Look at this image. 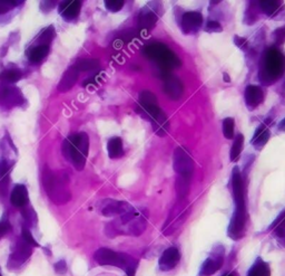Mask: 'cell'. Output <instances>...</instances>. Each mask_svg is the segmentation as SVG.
<instances>
[{
	"label": "cell",
	"instance_id": "obj_1",
	"mask_svg": "<svg viewBox=\"0 0 285 276\" xmlns=\"http://www.w3.org/2000/svg\"><path fill=\"white\" fill-rule=\"evenodd\" d=\"M232 187H233V196L235 203V210L232 221L228 226V235L233 240L242 238L245 229L246 210L244 201V184L238 167L233 169L232 176Z\"/></svg>",
	"mask_w": 285,
	"mask_h": 276
},
{
	"label": "cell",
	"instance_id": "obj_2",
	"mask_svg": "<svg viewBox=\"0 0 285 276\" xmlns=\"http://www.w3.org/2000/svg\"><path fill=\"white\" fill-rule=\"evenodd\" d=\"M148 211L133 209L126 214L119 216L118 221L112 222L107 226L108 236L114 237L116 235H132L140 236L147 227Z\"/></svg>",
	"mask_w": 285,
	"mask_h": 276
},
{
	"label": "cell",
	"instance_id": "obj_3",
	"mask_svg": "<svg viewBox=\"0 0 285 276\" xmlns=\"http://www.w3.org/2000/svg\"><path fill=\"white\" fill-rule=\"evenodd\" d=\"M140 112H144L149 118L156 134L159 137L166 136L170 130V120L166 113L159 107L155 94L149 91H142L141 93Z\"/></svg>",
	"mask_w": 285,
	"mask_h": 276
},
{
	"label": "cell",
	"instance_id": "obj_4",
	"mask_svg": "<svg viewBox=\"0 0 285 276\" xmlns=\"http://www.w3.org/2000/svg\"><path fill=\"white\" fill-rule=\"evenodd\" d=\"M89 150V138L85 132L71 134L63 141L62 151L75 169L80 171L84 169Z\"/></svg>",
	"mask_w": 285,
	"mask_h": 276
},
{
	"label": "cell",
	"instance_id": "obj_5",
	"mask_svg": "<svg viewBox=\"0 0 285 276\" xmlns=\"http://www.w3.org/2000/svg\"><path fill=\"white\" fill-rule=\"evenodd\" d=\"M44 187L52 203L66 204L71 198L69 179L65 173H55L46 167L44 170Z\"/></svg>",
	"mask_w": 285,
	"mask_h": 276
},
{
	"label": "cell",
	"instance_id": "obj_6",
	"mask_svg": "<svg viewBox=\"0 0 285 276\" xmlns=\"http://www.w3.org/2000/svg\"><path fill=\"white\" fill-rule=\"evenodd\" d=\"M142 53L146 57L157 63L162 74L170 73L171 69L181 66V59L174 52H172L166 45L160 43H153L144 47Z\"/></svg>",
	"mask_w": 285,
	"mask_h": 276
},
{
	"label": "cell",
	"instance_id": "obj_7",
	"mask_svg": "<svg viewBox=\"0 0 285 276\" xmlns=\"http://www.w3.org/2000/svg\"><path fill=\"white\" fill-rule=\"evenodd\" d=\"M94 259L99 265H111L123 268L127 272L128 276H134L135 271H136V259L127 254L114 252L108 248H99L94 255Z\"/></svg>",
	"mask_w": 285,
	"mask_h": 276
},
{
	"label": "cell",
	"instance_id": "obj_8",
	"mask_svg": "<svg viewBox=\"0 0 285 276\" xmlns=\"http://www.w3.org/2000/svg\"><path fill=\"white\" fill-rule=\"evenodd\" d=\"M285 57L277 50H269L265 54L261 69V81L265 84H273L283 75Z\"/></svg>",
	"mask_w": 285,
	"mask_h": 276
},
{
	"label": "cell",
	"instance_id": "obj_9",
	"mask_svg": "<svg viewBox=\"0 0 285 276\" xmlns=\"http://www.w3.org/2000/svg\"><path fill=\"white\" fill-rule=\"evenodd\" d=\"M173 168L176 172V179L190 181L194 171L192 156L183 147H177L173 154Z\"/></svg>",
	"mask_w": 285,
	"mask_h": 276
},
{
	"label": "cell",
	"instance_id": "obj_10",
	"mask_svg": "<svg viewBox=\"0 0 285 276\" xmlns=\"http://www.w3.org/2000/svg\"><path fill=\"white\" fill-rule=\"evenodd\" d=\"M190 214V205L186 203L185 199H179L177 204L172 209L166 224L164 225L163 233L165 235H170L175 232L182 224L186 221L187 216Z\"/></svg>",
	"mask_w": 285,
	"mask_h": 276
},
{
	"label": "cell",
	"instance_id": "obj_11",
	"mask_svg": "<svg viewBox=\"0 0 285 276\" xmlns=\"http://www.w3.org/2000/svg\"><path fill=\"white\" fill-rule=\"evenodd\" d=\"M224 262V249L222 246H219L213 249L212 255L205 260L200 270V276H211L216 273L223 265Z\"/></svg>",
	"mask_w": 285,
	"mask_h": 276
},
{
	"label": "cell",
	"instance_id": "obj_12",
	"mask_svg": "<svg viewBox=\"0 0 285 276\" xmlns=\"http://www.w3.org/2000/svg\"><path fill=\"white\" fill-rule=\"evenodd\" d=\"M24 96L19 88L11 86V85L0 88V106L9 109V107L20 105L21 103H24Z\"/></svg>",
	"mask_w": 285,
	"mask_h": 276
},
{
	"label": "cell",
	"instance_id": "obj_13",
	"mask_svg": "<svg viewBox=\"0 0 285 276\" xmlns=\"http://www.w3.org/2000/svg\"><path fill=\"white\" fill-rule=\"evenodd\" d=\"M132 205L126 201H119L114 199H107L102 203L100 211L106 217H114V216H122L126 212L133 210Z\"/></svg>",
	"mask_w": 285,
	"mask_h": 276
},
{
	"label": "cell",
	"instance_id": "obj_14",
	"mask_svg": "<svg viewBox=\"0 0 285 276\" xmlns=\"http://www.w3.org/2000/svg\"><path fill=\"white\" fill-rule=\"evenodd\" d=\"M164 84L163 91L172 100H179L184 94V85L177 77L171 75L170 73L163 74Z\"/></svg>",
	"mask_w": 285,
	"mask_h": 276
},
{
	"label": "cell",
	"instance_id": "obj_15",
	"mask_svg": "<svg viewBox=\"0 0 285 276\" xmlns=\"http://www.w3.org/2000/svg\"><path fill=\"white\" fill-rule=\"evenodd\" d=\"M203 24V16L197 11H187L182 16L181 26L185 34H194L198 32Z\"/></svg>",
	"mask_w": 285,
	"mask_h": 276
},
{
	"label": "cell",
	"instance_id": "obj_16",
	"mask_svg": "<svg viewBox=\"0 0 285 276\" xmlns=\"http://www.w3.org/2000/svg\"><path fill=\"white\" fill-rule=\"evenodd\" d=\"M181 259V254H179V251L176 247H170L165 251L160 259L158 260L159 268L163 272H168L172 271L173 268L177 266V264Z\"/></svg>",
	"mask_w": 285,
	"mask_h": 276
},
{
	"label": "cell",
	"instance_id": "obj_17",
	"mask_svg": "<svg viewBox=\"0 0 285 276\" xmlns=\"http://www.w3.org/2000/svg\"><path fill=\"white\" fill-rule=\"evenodd\" d=\"M32 247L31 245L26 244L25 242L19 243L17 245L16 251H15L10 256V259L8 262V267H17L20 266L22 263H25L26 260L29 259V256L32 255Z\"/></svg>",
	"mask_w": 285,
	"mask_h": 276
},
{
	"label": "cell",
	"instance_id": "obj_18",
	"mask_svg": "<svg viewBox=\"0 0 285 276\" xmlns=\"http://www.w3.org/2000/svg\"><path fill=\"white\" fill-rule=\"evenodd\" d=\"M244 98L246 106L249 107L250 110H254L263 102L264 94L261 87L256 86V85H249L245 89Z\"/></svg>",
	"mask_w": 285,
	"mask_h": 276
},
{
	"label": "cell",
	"instance_id": "obj_19",
	"mask_svg": "<svg viewBox=\"0 0 285 276\" xmlns=\"http://www.w3.org/2000/svg\"><path fill=\"white\" fill-rule=\"evenodd\" d=\"M78 75H79V72H78L74 66L69 67V69L63 74L61 81H59L57 86L58 91L63 93L69 91L71 87H74V85L76 84V82L78 80Z\"/></svg>",
	"mask_w": 285,
	"mask_h": 276
},
{
	"label": "cell",
	"instance_id": "obj_20",
	"mask_svg": "<svg viewBox=\"0 0 285 276\" xmlns=\"http://www.w3.org/2000/svg\"><path fill=\"white\" fill-rule=\"evenodd\" d=\"M10 201L15 207L21 208L28 204V191L24 185H17L10 195Z\"/></svg>",
	"mask_w": 285,
	"mask_h": 276
},
{
	"label": "cell",
	"instance_id": "obj_21",
	"mask_svg": "<svg viewBox=\"0 0 285 276\" xmlns=\"http://www.w3.org/2000/svg\"><path fill=\"white\" fill-rule=\"evenodd\" d=\"M81 8V1H63L61 3V15L63 17H65L66 19H74L78 16Z\"/></svg>",
	"mask_w": 285,
	"mask_h": 276
},
{
	"label": "cell",
	"instance_id": "obj_22",
	"mask_svg": "<svg viewBox=\"0 0 285 276\" xmlns=\"http://www.w3.org/2000/svg\"><path fill=\"white\" fill-rule=\"evenodd\" d=\"M158 17L159 14H157L155 9H151V7H147V10H142L141 13L140 18H138V22H140V26L142 28L149 29L154 27Z\"/></svg>",
	"mask_w": 285,
	"mask_h": 276
},
{
	"label": "cell",
	"instance_id": "obj_23",
	"mask_svg": "<svg viewBox=\"0 0 285 276\" xmlns=\"http://www.w3.org/2000/svg\"><path fill=\"white\" fill-rule=\"evenodd\" d=\"M269 139V130L265 124H261L255 131L253 139H252V144L256 149L263 148Z\"/></svg>",
	"mask_w": 285,
	"mask_h": 276
},
{
	"label": "cell",
	"instance_id": "obj_24",
	"mask_svg": "<svg viewBox=\"0 0 285 276\" xmlns=\"http://www.w3.org/2000/svg\"><path fill=\"white\" fill-rule=\"evenodd\" d=\"M107 151L108 155L111 159H118L123 156L124 149H123V141L121 138L115 137L108 141L107 143Z\"/></svg>",
	"mask_w": 285,
	"mask_h": 276
},
{
	"label": "cell",
	"instance_id": "obj_25",
	"mask_svg": "<svg viewBox=\"0 0 285 276\" xmlns=\"http://www.w3.org/2000/svg\"><path fill=\"white\" fill-rule=\"evenodd\" d=\"M48 53H49V46H46V45H37V46L31 48V51L28 53V58L32 63H40L46 58Z\"/></svg>",
	"mask_w": 285,
	"mask_h": 276
},
{
	"label": "cell",
	"instance_id": "obj_26",
	"mask_svg": "<svg viewBox=\"0 0 285 276\" xmlns=\"http://www.w3.org/2000/svg\"><path fill=\"white\" fill-rule=\"evenodd\" d=\"M78 72H88V70H95L99 67V61L95 58H81L75 63L74 65Z\"/></svg>",
	"mask_w": 285,
	"mask_h": 276
},
{
	"label": "cell",
	"instance_id": "obj_27",
	"mask_svg": "<svg viewBox=\"0 0 285 276\" xmlns=\"http://www.w3.org/2000/svg\"><path fill=\"white\" fill-rule=\"evenodd\" d=\"M247 276H271V270L269 266L263 262L261 259H257L254 265L251 267Z\"/></svg>",
	"mask_w": 285,
	"mask_h": 276
},
{
	"label": "cell",
	"instance_id": "obj_28",
	"mask_svg": "<svg viewBox=\"0 0 285 276\" xmlns=\"http://www.w3.org/2000/svg\"><path fill=\"white\" fill-rule=\"evenodd\" d=\"M243 144H244V137H243L242 134H238V136H236L234 143L232 145L230 155L231 161L236 162L239 159V155H241L243 150Z\"/></svg>",
	"mask_w": 285,
	"mask_h": 276
},
{
	"label": "cell",
	"instance_id": "obj_29",
	"mask_svg": "<svg viewBox=\"0 0 285 276\" xmlns=\"http://www.w3.org/2000/svg\"><path fill=\"white\" fill-rule=\"evenodd\" d=\"M21 78V72L18 69H6L0 74V80L6 83H16Z\"/></svg>",
	"mask_w": 285,
	"mask_h": 276
},
{
	"label": "cell",
	"instance_id": "obj_30",
	"mask_svg": "<svg viewBox=\"0 0 285 276\" xmlns=\"http://www.w3.org/2000/svg\"><path fill=\"white\" fill-rule=\"evenodd\" d=\"M260 7L262 11L268 16H272L274 15L280 8L279 1H271V0H264V1H260Z\"/></svg>",
	"mask_w": 285,
	"mask_h": 276
},
{
	"label": "cell",
	"instance_id": "obj_31",
	"mask_svg": "<svg viewBox=\"0 0 285 276\" xmlns=\"http://www.w3.org/2000/svg\"><path fill=\"white\" fill-rule=\"evenodd\" d=\"M55 36V31L52 27H49L40 34L38 39H37V43L38 45H46V46H49L50 43L52 42Z\"/></svg>",
	"mask_w": 285,
	"mask_h": 276
},
{
	"label": "cell",
	"instance_id": "obj_32",
	"mask_svg": "<svg viewBox=\"0 0 285 276\" xmlns=\"http://www.w3.org/2000/svg\"><path fill=\"white\" fill-rule=\"evenodd\" d=\"M234 126L235 122L232 118H226L223 121V133L226 139L231 140L234 138Z\"/></svg>",
	"mask_w": 285,
	"mask_h": 276
},
{
	"label": "cell",
	"instance_id": "obj_33",
	"mask_svg": "<svg viewBox=\"0 0 285 276\" xmlns=\"http://www.w3.org/2000/svg\"><path fill=\"white\" fill-rule=\"evenodd\" d=\"M124 3L125 1H123V0H107V1H105V7L111 13H116V11H119L123 8Z\"/></svg>",
	"mask_w": 285,
	"mask_h": 276
},
{
	"label": "cell",
	"instance_id": "obj_34",
	"mask_svg": "<svg viewBox=\"0 0 285 276\" xmlns=\"http://www.w3.org/2000/svg\"><path fill=\"white\" fill-rule=\"evenodd\" d=\"M21 235H22V240H24V242L26 244H28L31 246H36V247H38V246H39L38 243H37V242L35 241V238L32 237V235L31 232H29V229L22 228Z\"/></svg>",
	"mask_w": 285,
	"mask_h": 276
},
{
	"label": "cell",
	"instance_id": "obj_35",
	"mask_svg": "<svg viewBox=\"0 0 285 276\" xmlns=\"http://www.w3.org/2000/svg\"><path fill=\"white\" fill-rule=\"evenodd\" d=\"M24 1H0V15L5 14L7 11H9L11 8L19 5V3Z\"/></svg>",
	"mask_w": 285,
	"mask_h": 276
},
{
	"label": "cell",
	"instance_id": "obj_36",
	"mask_svg": "<svg viewBox=\"0 0 285 276\" xmlns=\"http://www.w3.org/2000/svg\"><path fill=\"white\" fill-rule=\"evenodd\" d=\"M206 31L214 32V33L222 32V26H221L220 22H217L215 20H209L207 22V26H206Z\"/></svg>",
	"mask_w": 285,
	"mask_h": 276
},
{
	"label": "cell",
	"instance_id": "obj_37",
	"mask_svg": "<svg viewBox=\"0 0 285 276\" xmlns=\"http://www.w3.org/2000/svg\"><path fill=\"white\" fill-rule=\"evenodd\" d=\"M285 212L281 216V223L279 224L276 228V235L281 238H285Z\"/></svg>",
	"mask_w": 285,
	"mask_h": 276
},
{
	"label": "cell",
	"instance_id": "obj_38",
	"mask_svg": "<svg viewBox=\"0 0 285 276\" xmlns=\"http://www.w3.org/2000/svg\"><path fill=\"white\" fill-rule=\"evenodd\" d=\"M55 271L58 274H63L67 271V265L65 260H59L57 264H55Z\"/></svg>",
	"mask_w": 285,
	"mask_h": 276
},
{
	"label": "cell",
	"instance_id": "obj_39",
	"mask_svg": "<svg viewBox=\"0 0 285 276\" xmlns=\"http://www.w3.org/2000/svg\"><path fill=\"white\" fill-rule=\"evenodd\" d=\"M7 190H8V177L3 178L0 181V196H5L7 193Z\"/></svg>",
	"mask_w": 285,
	"mask_h": 276
},
{
	"label": "cell",
	"instance_id": "obj_40",
	"mask_svg": "<svg viewBox=\"0 0 285 276\" xmlns=\"http://www.w3.org/2000/svg\"><path fill=\"white\" fill-rule=\"evenodd\" d=\"M10 224L7 222H1L0 223V238H1L3 235H6L10 230Z\"/></svg>",
	"mask_w": 285,
	"mask_h": 276
},
{
	"label": "cell",
	"instance_id": "obj_41",
	"mask_svg": "<svg viewBox=\"0 0 285 276\" xmlns=\"http://www.w3.org/2000/svg\"><path fill=\"white\" fill-rule=\"evenodd\" d=\"M9 171V165L8 162L1 161L0 162V178H3L6 176V173Z\"/></svg>",
	"mask_w": 285,
	"mask_h": 276
},
{
	"label": "cell",
	"instance_id": "obj_42",
	"mask_svg": "<svg viewBox=\"0 0 285 276\" xmlns=\"http://www.w3.org/2000/svg\"><path fill=\"white\" fill-rule=\"evenodd\" d=\"M234 38H235L234 42H235L236 45H238V47L243 48V50H244V48H246L247 43H246V40L244 38H242V37H238V36H235Z\"/></svg>",
	"mask_w": 285,
	"mask_h": 276
},
{
	"label": "cell",
	"instance_id": "obj_43",
	"mask_svg": "<svg viewBox=\"0 0 285 276\" xmlns=\"http://www.w3.org/2000/svg\"><path fill=\"white\" fill-rule=\"evenodd\" d=\"M279 129L281 130V131H284V132H285V118L283 119L282 121L280 122V124H279Z\"/></svg>",
	"mask_w": 285,
	"mask_h": 276
},
{
	"label": "cell",
	"instance_id": "obj_44",
	"mask_svg": "<svg viewBox=\"0 0 285 276\" xmlns=\"http://www.w3.org/2000/svg\"><path fill=\"white\" fill-rule=\"evenodd\" d=\"M224 81H225V82H230V81H231V80H230V76H228L226 73H224Z\"/></svg>",
	"mask_w": 285,
	"mask_h": 276
},
{
	"label": "cell",
	"instance_id": "obj_45",
	"mask_svg": "<svg viewBox=\"0 0 285 276\" xmlns=\"http://www.w3.org/2000/svg\"><path fill=\"white\" fill-rule=\"evenodd\" d=\"M224 276H234V275H233V274H231V273H230V274H225Z\"/></svg>",
	"mask_w": 285,
	"mask_h": 276
},
{
	"label": "cell",
	"instance_id": "obj_46",
	"mask_svg": "<svg viewBox=\"0 0 285 276\" xmlns=\"http://www.w3.org/2000/svg\"><path fill=\"white\" fill-rule=\"evenodd\" d=\"M0 276H1V275H0Z\"/></svg>",
	"mask_w": 285,
	"mask_h": 276
}]
</instances>
